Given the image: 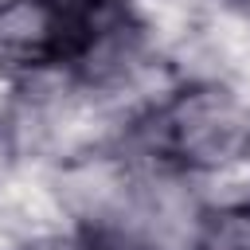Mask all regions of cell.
<instances>
[{"label": "cell", "instance_id": "6da1fadb", "mask_svg": "<svg viewBox=\"0 0 250 250\" xmlns=\"http://www.w3.org/2000/svg\"><path fill=\"white\" fill-rule=\"evenodd\" d=\"M137 141L160 172H223L250 160V102L223 82H188L137 121Z\"/></svg>", "mask_w": 250, "mask_h": 250}, {"label": "cell", "instance_id": "7a4b0ae2", "mask_svg": "<svg viewBox=\"0 0 250 250\" xmlns=\"http://www.w3.org/2000/svg\"><path fill=\"white\" fill-rule=\"evenodd\" d=\"M12 4H16V0H0V12H4V8H12Z\"/></svg>", "mask_w": 250, "mask_h": 250}]
</instances>
